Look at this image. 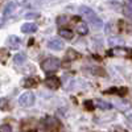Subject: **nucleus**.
<instances>
[{
	"label": "nucleus",
	"mask_w": 132,
	"mask_h": 132,
	"mask_svg": "<svg viewBox=\"0 0 132 132\" xmlns=\"http://www.w3.org/2000/svg\"><path fill=\"white\" fill-rule=\"evenodd\" d=\"M79 13H81L82 16H85L87 20H89V21H90V24H91L95 29L102 28V25H103L102 20L96 16V13L94 12L91 8L86 7V5H82V7H79Z\"/></svg>",
	"instance_id": "1"
},
{
	"label": "nucleus",
	"mask_w": 132,
	"mask_h": 132,
	"mask_svg": "<svg viewBox=\"0 0 132 132\" xmlns=\"http://www.w3.org/2000/svg\"><path fill=\"white\" fill-rule=\"evenodd\" d=\"M60 66H61V62L56 57H48L46 60H44L41 62V69L46 73H53V71L58 70Z\"/></svg>",
	"instance_id": "2"
},
{
	"label": "nucleus",
	"mask_w": 132,
	"mask_h": 132,
	"mask_svg": "<svg viewBox=\"0 0 132 132\" xmlns=\"http://www.w3.org/2000/svg\"><path fill=\"white\" fill-rule=\"evenodd\" d=\"M33 103H35V95H33L30 91L24 93L19 98V104L21 107H30V106H33Z\"/></svg>",
	"instance_id": "3"
},
{
	"label": "nucleus",
	"mask_w": 132,
	"mask_h": 132,
	"mask_svg": "<svg viewBox=\"0 0 132 132\" xmlns=\"http://www.w3.org/2000/svg\"><path fill=\"white\" fill-rule=\"evenodd\" d=\"M111 56L115 57H124V58H132V49L129 48H114L110 52Z\"/></svg>",
	"instance_id": "4"
},
{
	"label": "nucleus",
	"mask_w": 132,
	"mask_h": 132,
	"mask_svg": "<svg viewBox=\"0 0 132 132\" xmlns=\"http://www.w3.org/2000/svg\"><path fill=\"white\" fill-rule=\"evenodd\" d=\"M44 127H45L46 129H50V131L58 129L60 128V122H58L57 119L49 116V118H46L45 120H44Z\"/></svg>",
	"instance_id": "5"
},
{
	"label": "nucleus",
	"mask_w": 132,
	"mask_h": 132,
	"mask_svg": "<svg viewBox=\"0 0 132 132\" xmlns=\"http://www.w3.org/2000/svg\"><path fill=\"white\" fill-rule=\"evenodd\" d=\"M45 83L50 90H57L60 87V79L57 78V77H50V78H48L45 81Z\"/></svg>",
	"instance_id": "6"
},
{
	"label": "nucleus",
	"mask_w": 132,
	"mask_h": 132,
	"mask_svg": "<svg viewBox=\"0 0 132 132\" xmlns=\"http://www.w3.org/2000/svg\"><path fill=\"white\" fill-rule=\"evenodd\" d=\"M48 48H50L52 50H61L63 48V42L58 38H54V40H50L48 42Z\"/></svg>",
	"instance_id": "7"
},
{
	"label": "nucleus",
	"mask_w": 132,
	"mask_h": 132,
	"mask_svg": "<svg viewBox=\"0 0 132 132\" xmlns=\"http://www.w3.org/2000/svg\"><path fill=\"white\" fill-rule=\"evenodd\" d=\"M37 30V25L33 23H25L23 27H21V32L23 33H33Z\"/></svg>",
	"instance_id": "8"
},
{
	"label": "nucleus",
	"mask_w": 132,
	"mask_h": 132,
	"mask_svg": "<svg viewBox=\"0 0 132 132\" xmlns=\"http://www.w3.org/2000/svg\"><path fill=\"white\" fill-rule=\"evenodd\" d=\"M58 33H60V36L61 37H63V38H68V40H71L73 38V32L70 30V29H60L58 30Z\"/></svg>",
	"instance_id": "9"
},
{
	"label": "nucleus",
	"mask_w": 132,
	"mask_h": 132,
	"mask_svg": "<svg viewBox=\"0 0 132 132\" xmlns=\"http://www.w3.org/2000/svg\"><path fill=\"white\" fill-rule=\"evenodd\" d=\"M8 44H9L11 49H16V48L19 46V44H20V40H19V37H16V36H11L9 40H8Z\"/></svg>",
	"instance_id": "10"
},
{
	"label": "nucleus",
	"mask_w": 132,
	"mask_h": 132,
	"mask_svg": "<svg viewBox=\"0 0 132 132\" xmlns=\"http://www.w3.org/2000/svg\"><path fill=\"white\" fill-rule=\"evenodd\" d=\"M77 30H78L79 35H86V33L89 32V28H87V25L83 23V21H79V24L77 25Z\"/></svg>",
	"instance_id": "11"
},
{
	"label": "nucleus",
	"mask_w": 132,
	"mask_h": 132,
	"mask_svg": "<svg viewBox=\"0 0 132 132\" xmlns=\"http://www.w3.org/2000/svg\"><path fill=\"white\" fill-rule=\"evenodd\" d=\"M8 56H9V53H8V50H7L5 48H2V49H0V62H2V63H5Z\"/></svg>",
	"instance_id": "12"
},
{
	"label": "nucleus",
	"mask_w": 132,
	"mask_h": 132,
	"mask_svg": "<svg viewBox=\"0 0 132 132\" xmlns=\"http://www.w3.org/2000/svg\"><path fill=\"white\" fill-rule=\"evenodd\" d=\"M13 60H15L16 65H21V63H24V61H25V56H24V54H21V53H17L16 56L13 57Z\"/></svg>",
	"instance_id": "13"
},
{
	"label": "nucleus",
	"mask_w": 132,
	"mask_h": 132,
	"mask_svg": "<svg viewBox=\"0 0 132 132\" xmlns=\"http://www.w3.org/2000/svg\"><path fill=\"white\" fill-rule=\"evenodd\" d=\"M95 104H96L99 108H103V110H110V108L112 107L110 103H106V102H103V101H95Z\"/></svg>",
	"instance_id": "14"
},
{
	"label": "nucleus",
	"mask_w": 132,
	"mask_h": 132,
	"mask_svg": "<svg viewBox=\"0 0 132 132\" xmlns=\"http://www.w3.org/2000/svg\"><path fill=\"white\" fill-rule=\"evenodd\" d=\"M66 57H68V60H77L79 57V54L77 52H74L73 49H69V52L66 53Z\"/></svg>",
	"instance_id": "15"
},
{
	"label": "nucleus",
	"mask_w": 132,
	"mask_h": 132,
	"mask_svg": "<svg viewBox=\"0 0 132 132\" xmlns=\"http://www.w3.org/2000/svg\"><path fill=\"white\" fill-rule=\"evenodd\" d=\"M13 9H15V3H8V4L5 5V9H4V15H5V16L11 15Z\"/></svg>",
	"instance_id": "16"
},
{
	"label": "nucleus",
	"mask_w": 132,
	"mask_h": 132,
	"mask_svg": "<svg viewBox=\"0 0 132 132\" xmlns=\"http://www.w3.org/2000/svg\"><path fill=\"white\" fill-rule=\"evenodd\" d=\"M123 12H124V16H127L128 19L132 20V5H126L123 8Z\"/></svg>",
	"instance_id": "17"
},
{
	"label": "nucleus",
	"mask_w": 132,
	"mask_h": 132,
	"mask_svg": "<svg viewBox=\"0 0 132 132\" xmlns=\"http://www.w3.org/2000/svg\"><path fill=\"white\" fill-rule=\"evenodd\" d=\"M25 87H30V86H35L36 85V79H33V78H29V79H27L24 83H23Z\"/></svg>",
	"instance_id": "18"
},
{
	"label": "nucleus",
	"mask_w": 132,
	"mask_h": 132,
	"mask_svg": "<svg viewBox=\"0 0 132 132\" xmlns=\"http://www.w3.org/2000/svg\"><path fill=\"white\" fill-rule=\"evenodd\" d=\"M4 131L11 132V131H12V128H11L8 124H3V126H0V132H4Z\"/></svg>",
	"instance_id": "19"
},
{
	"label": "nucleus",
	"mask_w": 132,
	"mask_h": 132,
	"mask_svg": "<svg viewBox=\"0 0 132 132\" xmlns=\"http://www.w3.org/2000/svg\"><path fill=\"white\" fill-rule=\"evenodd\" d=\"M36 16H37L36 13H28V15H27V17H28V19H32V17H36Z\"/></svg>",
	"instance_id": "20"
},
{
	"label": "nucleus",
	"mask_w": 132,
	"mask_h": 132,
	"mask_svg": "<svg viewBox=\"0 0 132 132\" xmlns=\"http://www.w3.org/2000/svg\"><path fill=\"white\" fill-rule=\"evenodd\" d=\"M3 103H7V99H0V108L3 107Z\"/></svg>",
	"instance_id": "21"
},
{
	"label": "nucleus",
	"mask_w": 132,
	"mask_h": 132,
	"mask_svg": "<svg viewBox=\"0 0 132 132\" xmlns=\"http://www.w3.org/2000/svg\"><path fill=\"white\" fill-rule=\"evenodd\" d=\"M128 120H129V123L132 124V114H131V115H128Z\"/></svg>",
	"instance_id": "22"
},
{
	"label": "nucleus",
	"mask_w": 132,
	"mask_h": 132,
	"mask_svg": "<svg viewBox=\"0 0 132 132\" xmlns=\"http://www.w3.org/2000/svg\"><path fill=\"white\" fill-rule=\"evenodd\" d=\"M128 2H131V3H132V0H128Z\"/></svg>",
	"instance_id": "23"
}]
</instances>
